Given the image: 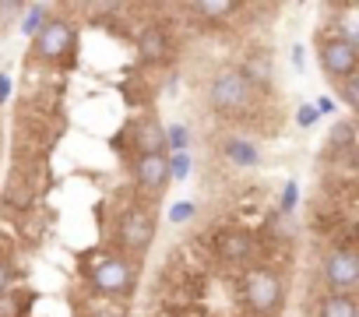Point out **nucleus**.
Instances as JSON below:
<instances>
[{
  "label": "nucleus",
  "mask_w": 359,
  "mask_h": 317,
  "mask_svg": "<svg viewBox=\"0 0 359 317\" xmlns=\"http://www.w3.org/2000/svg\"><path fill=\"white\" fill-rule=\"evenodd\" d=\"M243 292H247V303L254 313L261 317H275L285 303V285H282V275L271 271V268H254L247 271V282H243Z\"/></svg>",
  "instance_id": "nucleus-1"
},
{
  "label": "nucleus",
  "mask_w": 359,
  "mask_h": 317,
  "mask_svg": "<svg viewBox=\"0 0 359 317\" xmlns=\"http://www.w3.org/2000/svg\"><path fill=\"white\" fill-rule=\"evenodd\" d=\"M250 92H254V88L240 78L236 67L219 71V74L212 78V85H208V99H212L215 113H222V116H240V113L250 106Z\"/></svg>",
  "instance_id": "nucleus-2"
},
{
  "label": "nucleus",
  "mask_w": 359,
  "mask_h": 317,
  "mask_svg": "<svg viewBox=\"0 0 359 317\" xmlns=\"http://www.w3.org/2000/svg\"><path fill=\"white\" fill-rule=\"evenodd\" d=\"M355 64H359V46L355 39H345V36H331L320 43V67L327 78H352L355 74Z\"/></svg>",
  "instance_id": "nucleus-3"
},
{
  "label": "nucleus",
  "mask_w": 359,
  "mask_h": 317,
  "mask_svg": "<svg viewBox=\"0 0 359 317\" xmlns=\"http://www.w3.org/2000/svg\"><path fill=\"white\" fill-rule=\"evenodd\" d=\"M155 240V215L148 208H127L120 215V243L123 250H134V254H144Z\"/></svg>",
  "instance_id": "nucleus-4"
},
{
  "label": "nucleus",
  "mask_w": 359,
  "mask_h": 317,
  "mask_svg": "<svg viewBox=\"0 0 359 317\" xmlns=\"http://www.w3.org/2000/svg\"><path fill=\"white\" fill-rule=\"evenodd\" d=\"M324 282L331 285V292H352L359 285V257L348 247H338L324 257Z\"/></svg>",
  "instance_id": "nucleus-5"
},
{
  "label": "nucleus",
  "mask_w": 359,
  "mask_h": 317,
  "mask_svg": "<svg viewBox=\"0 0 359 317\" xmlns=\"http://www.w3.org/2000/svg\"><path fill=\"white\" fill-rule=\"evenodd\" d=\"M74 50V29L60 18H46V25L36 36V53L43 60H60Z\"/></svg>",
  "instance_id": "nucleus-6"
},
{
  "label": "nucleus",
  "mask_w": 359,
  "mask_h": 317,
  "mask_svg": "<svg viewBox=\"0 0 359 317\" xmlns=\"http://www.w3.org/2000/svg\"><path fill=\"white\" fill-rule=\"evenodd\" d=\"M92 285L106 296H120L134 285V268L123 257H106L95 271H92Z\"/></svg>",
  "instance_id": "nucleus-7"
},
{
  "label": "nucleus",
  "mask_w": 359,
  "mask_h": 317,
  "mask_svg": "<svg viewBox=\"0 0 359 317\" xmlns=\"http://www.w3.org/2000/svg\"><path fill=\"white\" fill-rule=\"evenodd\" d=\"M134 148L141 155H162V148H165V127L158 120H151V116L137 120L134 123Z\"/></svg>",
  "instance_id": "nucleus-8"
},
{
  "label": "nucleus",
  "mask_w": 359,
  "mask_h": 317,
  "mask_svg": "<svg viewBox=\"0 0 359 317\" xmlns=\"http://www.w3.org/2000/svg\"><path fill=\"white\" fill-rule=\"evenodd\" d=\"M134 170H137L141 187H148V191H162L169 184V158L165 155H141Z\"/></svg>",
  "instance_id": "nucleus-9"
},
{
  "label": "nucleus",
  "mask_w": 359,
  "mask_h": 317,
  "mask_svg": "<svg viewBox=\"0 0 359 317\" xmlns=\"http://www.w3.org/2000/svg\"><path fill=\"white\" fill-rule=\"evenodd\" d=\"M250 247H254V240H250L247 233H240V229H226V233L215 240V250H219L226 261H247Z\"/></svg>",
  "instance_id": "nucleus-10"
},
{
  "label": "nucleus",
  "mask_w": 359,
  "mask_h": 317,
  "mask_svg": "<svg viewBox=\"0 0 359 317\" xmlns=\"http://www.w3.org/2000/svg\"><path fill=\"white\" fill-rule=\"evenodd\" d=\"M137 53H141V60H144V64L162 60V53H165V32H162L158 25L141 29V36H137Z\"/></svg>",
  "instance_id": "nucleus-11"
},
{
  "label": "nucleus",
  "mask_w": 359,
  "mask_h": 317,
  "mask_svg": "<svg viewBox=\"0 0 359 317\" xmlns=\"http://www.w3.org/2000/svg\"><path fill=\"white\" fill-rule=\"evenodd\" d=\"M240 78H243V81H247L250 88H254V85H261V88H264V85L271 81V67H268V57H264V53H250V57H247V64L240 67Z\"/></svg>",
  "instance_id": "nucleus-12"
},
{
  "label": "nucleus",
  "mask_w": 359,
  "mask_h": 317,
  "mask_svg": "<svg viewBox=\"0 0 359 317\" xmlns=\"http://www.w3.org/2000/svg\"><path fill=\"white\" fill-rule=\"evenodd\" d=\"M320 317H355V299L345 292H331L320 303Z\"/></svg>",
  "instance_id": "nucleus-13"
},
{
  "label": "nucleus",
  "mask_w": 359,
  "mask_h": 317,
  "mask_svg": "<svg viewBox=\"0 0 359 317\" xmlns=\"http://www.w3.org/2000/svg\"><path fill=\"white\" fill-rule=\"evenodd\" d=\"M352 137H355L352 120H338V123L331 127V134H327V148H331V151H341V148L352 144Z\"/></svg>",
  "instance_id": "nucleus-14"
},
{
  "label": "nucleus",
  "mask_w": 359,
  "mask_h": 317,
  "mask_svg": "<svg viewBox=\"0 0 359 317\" xmlns=\"http://www.w3.org/2000/svg\"><path fill=\"white\" fill-rule=\"evenodd\" d=\"M43 25H46V8H43V4H32V8H29V15H25V22H22V32L36 39Z\"/></svg>",
  "instance_id": "nucleus-15"
},
{
  "label": "nucleus",
  "mask_w": 359,
  "mask_h": 317,
  "mask_svg": "<svg viewBox=\"0 0 359 317\" xmlns=\"http://www.w3.org/2000/svg\"><path fill=\"white\" fill-rule=\"evenodd\" d=\"M229 158H236L240 166H254L257 163V148L254 144H243V141H229Z\"/></svg>",
  "instance_id": "nucleus-16"
},
{
  "label": "nucleus",
  "mask_w": 359,
  "mask_h": 317,
  "mask_svg": "<svg viewBox=\"0 0 359 317\" xmlns=\"http://www.w3.org/2000/svg\"><path fill=\"white\" fill-rule=\"evenodd\" d=\"M187 170H191V155H187V151H176V155L169 158V177L184 180V177H187Z\"/></svg>",
  "instance_id": "nucleus-17"
},
{
  "label": "nucleus",
  "mask_w": 359,
  "mask_h": 317,
  "mask_svg": "<svg viewBox=\"0 0 359 317\" xmlns=\"http://www.w3.org/2000/svg\"><path fill=\"white\" fill-rule=\"evenodd\" d=\"M198 11L208 15V18H226V15L236 11V4H229V0H219V4H215V0H212V4H198Z\"/></svg>",
  "instance_id": "nucleus-18"
},
{
  "label": "nucleus",
  "mask_w": 359,
  "mask_h": 317,
  "mask_svg": "<svg viewBox=\"0 0 359 317\" xmlns=\"http://www.w3.org/2000/svg\"><path fill=\"white\" fill-rule=\"evenodd\" d=\"M341 99H345V106H352V109L359 106V81H355V78H345V81H341Z\"/></svg>",
  "instance_id": "nucleus-19"
},
{
  "label": "nucleus",
  "mask_w": 359,
  "mask_h": 317,
  "mask_svg": "<svg viewBox=\"0 0 359 317\" xmlns=\"http://www.w3.org/2000/svg\"><path fill=\"white\" fill-rule=\"evenodd\" d=\"M0 317H22V303L15 296H0Z\"/></svg>",
  "instance_id": "nucleus-20"
},
{
  "label": "nucleus",
  "mask_w": 359,
  "mask_h": 317,
  "mask_svg": "<svg viewBox=\"0 0 359 317\" xmlns=\"http://www.w3.org/2000/svg\"><path fill=\"white\" fill-rule=\"evenodd\" d=\"M165 144H172V148H184V144H187V130L180 127V123H176V127H169V130H165Z\"/></svg>",
  "instance_id": "nucleus-21"
},
{
  "label": "nucleus",
  "mask_w": 359,
  "mask_h": 317,
  "mask_svg": "<svg viewBox=\"0 0 359 317\" xmlns=\"http://www.w3.org/2000/svg\"><path fill=\"white\" fill-rule=\"evenodd\" d=\"M320 113H317V106H299V113H296V123L299 127H313V120H317Z\"/></svg>",
  "instance_id": "nucleus-22"
},
{
  "label": "nucleus",
  "mask_w": 359,
  "mask_h": 317,
  "mask_svg": "<svg viewBox=\"0 0 359 317\" xmlns=\"http://www.w3.org/2000/svg\"><path fill=\"white\" fill-rule=\"evenodd\" d=\"M191 215H194V205L184 201V205H176V208L169 212V222H184V219H191Z\"/></svg>",
  "instance_id": "nucleus-23"
},
{
  "label": "nucleus",
  "mask_w": 359,
  "mask_h": 317,
  "mask_svg": "<svg viewBox=\"0 0 359 317\" xmlns=\"http://www.w3.org/2000/svg\"><path fill=\"white\" fill-rule=\"evenodd\" d=\"M8 285H11V268H8L4 261H0V296L8 292Z\"/></svg>",
  "instance_id": "nucleus-24"
},
{
  "label": "nucleus",
  "mask_w": 359,
  "mask_h": 317,
  "mask_svg": "<svg viewBox=\"0 0 359 317\" xmlns=\"http://www.w3.org/2000/svg\"><path fill=\"white\" fill-rule=\"evenodd\" d=\"M292 205H296V184H289V187H285V198H282V208H285V212H289Z\"/></svg>",
  "instance_id": "nucleus-25"
},
{
  "label": "nucleus",
  "mask_w": 359,
  "mask_h": 317,
  "mask_svg": "<svg viewBox=\"0 0 359 317\" xmlns=\"http://www.w3.org/2000/svg\"><path fill=\"white\" fill-rule=\"evenodd\" d=\"M8 95H11V78L0 74V102H8Z\"/></svg>",
  "instance_id": "nucleus-26"
},
{
  "label": "nucleus",
  "mask_w": 359,
  "mask_h": 317,
  "mask_svg": "<svg viewBox=\"0 0 359 317\" xmlns=\"http://www.w3.org/2000/svg\"><path fill=\"white\" fill-rule=\"evenodd\" d=\"M331 109H334L331 99H317V113H331Z\"/></svg>",
  "instance_id": "nucleus-27"
},
{
  "label": "nucleus",
  "mask_w": 359,
  "mask_h": 317,
  "mask_svg": "<svg viewBox=\"0 0 359 317\" xmlns=\"http://www.w3.org/2000/svg\"><path fill=\"white\" fill-rule=\"evenodd\" d=\"M95 317H116V313H109V310H102V313H95Z\"/></svg>",
  "instance_id": "nucleus-28"
},
{
  "label": "nucleus",
  "mask_w": 359,
  "mask_h": 317,
  "mask_svg": "<svg viewBox=\"0 0 359 317\" xmlns=\"http://www.w3.org/2000/svg\"><path fill=\"white\" fill-rule=\"evenodd\" d=\"M165 317H172V313H165Z\"/></svg>",
  "instance_id": "nucleus-29"
}]
</instances>
